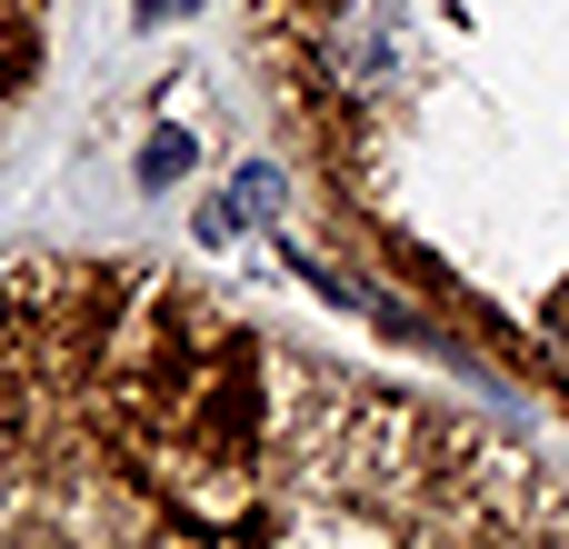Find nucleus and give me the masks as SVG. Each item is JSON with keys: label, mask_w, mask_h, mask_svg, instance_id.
<instances>
[{"label": "nucleus", "mask_w": 569, "mask_h": 549, "mask_svg": "<svg viewBox=\"0 0 569 549\" xmlns=\"http://www.w3.org/2000/svg\"><path fill=\"white\" fill-rule=\"evenodd\" d=\"M569 530L490 430L220 320L170 270H0V540H520Z\"/></svg>", "instance_id": "obj_1"}, {"label": "nucleus", "mask_w": 569, "mask_h": 549, "mask_svg": "<svg viewBox=\"0 0 569 549\" xmlns=\"http://www.w3.org/2000/svg\"><path fill=\"white\" fill-rule=\"evenodd\" d=\"M40 30H50V0H0V120L20 110L30 70H40Z\"/></svg>", "instance_id": "obj_2"}, {"label": "nucleus", "mask_w": 569, "mask_h": 549, "mask_svg": "<svg viewBox=\"0 0 569 549\" xmlns=\"http://www.w3.org/2000/svg\"><path fill=\"white\" fill-rule=\"evenodd\" d=\"M190 170V130H150V150H140V180H180Z\"/></svg>", "instance_id": "obj_3"}, {"label": "nucleus", "mask_w": 569, "mask_h": 549, "mask_svg": "<svg viewBox=\"0 0 569 549\" xmlns=\"http://www.w3.org/2000/svg\"><path fill=\"white\" fill-rule=\"evenodd\" d=\"M230 200H240L250 220H280V200H290V180H280V170H240V190H230Z\"/></svg>", "instance_id": "obj_4"}, {"label": "nucleus", "mask_w": 569, "mask_h": 549, "mask_svg": "<svg viewBox=\"0 0 569 549\" xmlns=\"http://www.w3.org/2000/svg\"><path fill=\"white\" fill-rule=\"evenodd\" d=\"M180 10H200V0H140V20H180Z\"/></svg>", "instance_id": "obj_5"}, {"label": "nucleus", "mask_w": 569, "mask_h": 549, "mask_svg": "<svg viewBox=\"0 0 569 549\" xmlns=\"http://www.w3.org/2000/svg\"><path fill=\"white\" fill-rule=\"evenodd\" d=\"M560 360H569V320H560Z\"/></svg>", "instance_id": "obj_6"}]
</instances>
